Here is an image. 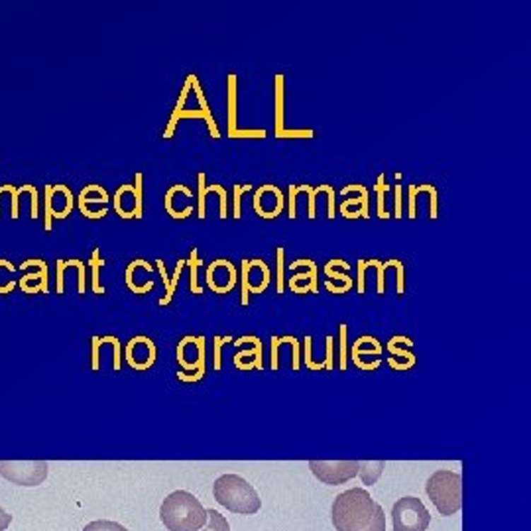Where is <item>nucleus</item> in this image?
<instances>
[{"instance_id": "f257e3e1", "label": "nucleus", "mask_w": 531, "mask_h": 531, "mask_svg": "<svg viewBox=\"0 0 531 531\" xmlns=\"http://www.w3.org/2000/svg\"><path fill=\"white\" fill-rule=\"evenodd\" d=\"M331 520L337 531H386V513L364 488L337 496Z\"/></svg>"}, {"instance_id": "f03ea898", "label": "nucleus", "mask_w": 531, "mask_h": 531, "mask_svg": "<svg viewBox=\"0 0 531 531\" xmlns=\"http://www.w3.org/2000/svg\"><path fill=\"white\" fill-rule=\"evenodd\" d=\"M160 518L168 531H199L207 523V510L191 492L175 490L160 506Z\"/></svg>"}, {"instance_id": "7ed1b4c3", "label": "nucleus", "mask_w": 531, "mask_h": 531, "mask_svg": "<svg viewBox=\"0 0 531 531\" xmlns=\"http://www.w3.org/2000/svg\"><path fill=\"white\" fill-rule=\"evenodd\" d=\"M213 496L233 513L252 515L262 508V500L252 484H248L238 474H223L213 484Z\"/></svg>"}, {"instance_id": "20e7f679", "label": "nucleus", "mask_w": 531, "mask_h": 531, "mask_svg": "<svg viewBox=\"0 0 531 531\" xmlns=\"http://www.w3.org/2000/svg\"><path fill=\"white\" fill-rule=\"evenodd\" d=\"M425 492L441 515H455L462 508V478L453 470H437L427 478Z\"/></svg>"}, {"instance_id": "39448f33", "label": "nucleus", "mask_w": 531, "mask_h": 531, "mask_svg": "<svg viewBox=\"0 0 531 531\" xmlns=\"http://www.w3.org/2000/svg\"><path fill=\"white\" fill-rule=\"evenodd\" d=\"M394 531H427L431 523V513L419 498L405 496L392 508Z\"/></svg>"}, {"instance_id": "423d86ee", "label": "nucleus", "mask_w": 531, "mask_h": 531, "mask_svg": "<svg viewBox=\"0 0 531 531\" xmlns=\"http://www.w3.org/2000/svg\"><path fill=\"white\" fill-rule=\"evenodd\" d=\"M0 477L18 486H40L47 478L44 460H0Z\"/></svg>"}, {"instance_id": "0eeeda50", "label": "nucleus", "mask_w": 531, "mask_h": 531, "mask_svg": "<svg viewBox=\"0 0 531 531\" xmlns=\"http://www.w3.org/2000/svg\"><path fill=\"white\" fill-rule=\"evenodd\" d=\"M309 468L311 472L315 474L323 484H331V486H337V484H342L351 478L358 477L361 472V462L356 460H333V462H327V460H311L309 462Z\"/></svg>"}, {"instance_id": "6e6552de", "label": "nucleus", "mask_w": 531, "mask_h": 531, "mask_svg": "<svg viewBox=\"0 0 531 531\" xmlns=\"http://www.w3.org/2000/svg\"><path fill=\"white\" fill-rule=\"evenodd\" d=\"M236 278H238V274H236V268H234L233 262L225 260V258H218V260L211 262L207 266V286L215 293H221V296H225L228 291H233L234 286H236Z\"/></svg>"}, {"instance_id": "1a4fd4ad", "label": "nucleus", "mask_w": 531, "mask_h": 531, "mask_svg": "<svg viewBox=\"0 0 531 531\" xmlns=\"http://www.w3.org/2000/svg\"><path fill=\"white\" fill-rule=\"evenodd\" d=\"M264 205H268V209H266V213H264L262 218H268V221H272V218H276V216L281 215V213H284V209H286V197H284L281 189L276 187V185H270V183L258 187L256 193H254L252 207L256 213H260Z\"/></svg>"}, {"instance_id": "9d476101", "label": "nucleus", "mask_w": 531, "mask_h": 531, "mask_svg": "<svg viewBox=\"0 0 531 531\" xmlns=\"http://www.w3.org/2000/svg\"><path fill=\"white\" fill-rule=\"evenodd\" d=\"M127 362L134 370L152 368V364L156 362V344H153L152 339L140 334V337H134L132 341L128 342Z\"/></svg>"}, {"instance_id": "9b49d317", "label": "nucleus", "mask_w": 531, "mask_h": 531, "mask_svg": "<svg viewBox=\"0 0 531 531\" xmlns=\"http://www.w3.org/2000/svg\"><path fill=\"white\" fill-rule=\"evenodd\" d=\"M26 268H37V272H30V274H26L24 278L20 279V289H24L30 281H34V286H37V288L42 289V293H49V284H47V274H49V270H47L45 260H42V258H28V260H24L20 264L18 270H26Z\"/></svg>"}, {"instance_id": "f8f14e48", "label": "nucleus", "mask_w": 531, "mask_h": 531, "mask_svg": "<svg viewBox=\"0 0 531 531\" xmlns=\"http://www.w3.org/2000/svg\"><path fill=\"white\" fill-rule=\"evenodd\" d=\"M115 213L120 218H136V197H134V185H120L112 197Z\"/></svg>"}, {"instance_id": "ddd939ff", "label": "nucleus", "mask_w": 531, "mask_h": 531, "mask_svg": "<svg viewBox=\"0 0 531 531\" xmlns=\"http://www.w3.org/2000/svg\"><path fill=\"white\" fill-rule=\"evenodd\" d=\"M52 189H54L52 203L62 201V209H55L57 205H52V209H55L54 218H67V216L71 215L73 207H75V197H73L71 189L65 187V185H52Z\"/></svg>"}, {"instance_id": "4468645a", "label": "nucleus", "mask_w": 531, "mask_h": 531, "mask_svg": "<svg viewBox=\"0 0 531 531\" xmlns=\"http://www.w3.org/2000/svg\"><path fill=\"white\" fill-rule=\"evenodd\" d=\"M286 77L278 73L276 75V130L274 136H278L284 130V120H286Z\"/></svg>"}, {"instance_id": "2eb2a0df", "label": "nucleus", "mask_w": 531, "mask_h": 531, "mask_svg": "<svg viewBox=\"0 0 531 531\" xmlns=\"http://www.w3.org/2000/svg\"><path fill=\"white\" fill-rule=\"evenodd\" d=\"M191 87L195 91V95H197L199 100V110L203 112V117H205V122H207L209 132L213 138H221V132H218V128H216L215 118H213V112H211V107H209L207 99H205V95H203V91H201V85H199L197 77L195 75H191Z\"/></svg>"}, {"instance_id": "dca6fc26", "label": "nucleus", "mask_w": 531, "mask_h": 531, "mask_svg": "<svg viewBox=\"0 0 531 531\" xmlns=\"http://www.w3.org/2000/svg\"><path fill=\"white\" fill-rule=\"evenodd\" d=\"M236 110H238V77L231 73L228 75V132L231 138L236 130Z\"/></svg>"}, {"instance_id": "f3484780", "label": "nucleus", "mask_w": 531, "mask_h": 531, "mask_svg": "<svg viewBox=\"0 0 531 531\" xmlns=\"http://www.w3.org/2000/svg\"><path fill=\"white\" fill-rule=\"evenodd\" d=\"M177 191L183 193L185 197H193V193H191V189H187L185 185H171L170 189H168V193H165V211H168V215H170L171 218L181 221V218H187V216L193 213V207L183 209V211H175V209H173V195H175Z\"/></svg>"}, {"instance_id": "a211bd4d", "label": "nucleus", "mask_w": 531, "mask_h": 531, "mask_svg": "<svg viewBox=\"0 0 531 531\" xmlns=\"http://www.w3.org/2000/svg\"><path fill=\"white\" fill-rule=\"evenodd\" d=\"M108 201V193L103 189V185H97V183H91V185H85L77 197V205H89V203H99V205H105Z\"/></svg>"}, {"instance_id": "6ab92c4d", "label": "nucleus", "mask_w": 531, "mask_h": 531, "mask_svg": "<svg viewBox=\"0 0 531 531\" xmlns=\"http://www.w3.org/2000/svg\"><path fill=\"white\" fill-rule=\"evenodd\" d=\"M103 264L105 260L100 258V248H93V252H91V284H93V291L97 293V296H105L107 293V289L100 286V268H103Z\"/></svg>"}, {"instance_id": "aec40b11", "label": "nucleus", "mask_w": 531, "mask_h": 531, "mask_svg": "<svg viewBox=\"0 0 531 531\" xmlns=\"http://www.w3.org/2000/svg\"><path fill=\"white\" fill-rule=\"evenodd\" d=\"M185 266H189V270H191V276H189L191 293H195V296H201V293H203V288L199 286V279H197L199 266H201L197 248H191V256H189V260H185Z\"/></svg>"}, {"instance_id": "412c9836", "label": "nucleus", "mask_w": 531, "mask_h": 531, "mask_svg": "<svg viewBox=\"0 0 531 531\" xmlns=\"http://www.w3.org/2000/svg\"><path fill=\"white\" fill-rule=\"evenodd\" d=\"M30 189V185H22V187H16V185H0V195L2 193H6L8 191L10 197H12V216L10 218H14V221H18L20 215V195L22 193H28Z\"/></svg>"}, {"instance_id": "4be33fe9", "label": "nucleus", "mask_w": 531, "mask_h": 531, "mask_svg": "<svg viewBox=\"0 0 531 531\" xmlns=\"http://www.w3.org/2000/svg\"><path fill=\"white\" fill-rule=\"evenodd\" d=\"M199 531H231V525L225 515H221L216 510H207V523Z\"/></svg>"}, {"instance_id": "5701e85b", "label": "nucleus", "mask_w": 531, "mask_h": 531, "mask_svg": "<svg viewBox=\"0 0 531 531\" xmlns=\"http://www.w3.org/2000/svg\"><path fill=\"white\" fill-rule=\"evenodd\" d=\"M52 197H54V189L52 185L44 187V228L45 233H52L54 228V209H52Z\"/></svg>"}, {"instance_id": "b1692460", "label": "nucleus", "mask_w": 531, "mask_h": 531, "mask_svg": "<svg viewBox=\"0 0 531 531\" xmlns=\"http://www.w3.org/2000/svg\"><path fill=\"white\" fill-rule=\"evenodd\" d=\"M134 197H136V218L144 216V173H136L134 177Z\"/></svg>"}, {"instance_id": "393cba45", "label": "nucleus", "mask_w": 531, "mask_h": 531, "mask_svg": "<svg viewBox=\"0 0 531 531\" xmlns=\"http://www.w3.org/2000/svg\"><path fill=\"white\" fill-rule=\"evenodd\" d=\"M67 268H75L77 270V291H79V296H83L85 291H87V272H85V264L81 260H77V258H71V260H65V270Z\"/></svg>"}, {"instance_id": "a878e982", "label": "nucleus", "mask_w": 531, "mask_h": 531, "mask_svg": "<svg viewBox=\"0 0 531 531\" xmlns=\"http://www.w3.org/2000/svg\"><path fill=\"white\" fill-rule=\"evenodd\" d=\"M183 268H185V260H177V264H175V270H173V276L170 278V291H168V293L160 299V305H168L171 299H173V293H175V289H177V284H180Z\"/></svg>"}, {"instance_id": "bb28decb", "label": "nucleus", "mask_w": 531, "mask_h": 531, "mask_svg": "<svg viewBox=\"0 0 531 531\" xmlns=\"http://www.w3.org/2000/svg\"><path fill=\"white\" fill-rule=\"evenodd\" d=\"M197 180H199V205H197V211H199V218L203 221V218H207V175L205 173H199L197 175Z\"/></svg>"}, {"instance_id": "cd10ccee", "label": "nucleus", "mask_w": 531, "mask_h": 531, "mask_svg": "<svg viewBox=\"0 0 531 531\" xmlns=\"http://www.w3.org/2000/svg\"><path fill=\"white\" fill-rule=\"evenodd\" d=\"M276 260H278V279H276V289L278 293H284L286 289V248L279 246L276 250Z\"/></svg>"}, {"instance_id": "c85d7f7f", "label": "nucleus", "mask_w": 531, "mask_h": 531, "mask_svg": "<svg viewBox=\"0 0 531 531\" xmlns=\"http://www.w3.org/2000/svg\"><path fill=\"white\" fill-rule=\"evenodd\" d=\"M349 191H356V193H361L362 195V203H361V216L362 218H370V209H368V191L364 185H346V187H342L341 195H346Z\"/></svg>"}, {"instance_id": "c756f323", "label": "nucleus", "mask_w": 531, "mask_h": 531, "mask_svg": "<svg viewBox=\"0 0 531 531\" xmlns=\"http://www.w3.org/2000/svg\"><path fill=\"white\" fill-rule=\"evenodd\" d=\"M433 189V185H409V199H407V203H409V218L414 221L415 216H417V195L419 193H429Z\"/></svg>"}, {"instance_id": "7c9ffc66", "label": "nucleus", "mask_w": 531, "mask_h": 531, "mask_svg": "<svg viewBox=\"0 0 531 531\" xmlns=\"http://www.w3.org/2000/svg\"><path fill=\"white\" fill-rule=\"evenodd\" d=\"M387 185H386V177H384V173H380L378 181H376V195H378V216L380 218H390V213L384 207V195H386Z\"/></svg>"}, {"instance_id": "2f4dec72", "label": "nucleus", "mask_w": 531, "mask_h": 531, "mask_svg": "<svg viewBox=\"0 0 531 531\" xmlns=\"http://www.w3.org/2000/svg\"><path fill=\"white\" fill-rule=\"evenodd\" d=\"M83 531H128L124 525H120L117 522H108V520H97L85 525Z\"/></svg>"}, {"instance_id": "473e14b6", "label": "nucleus", "mask_w": 531, "mask_h": 531, "mask_svg": "<svg viewBox=\"0 0 531 531\" xmlns=\"http://www.w3.org/2000/svg\"><path fill=\"white\" fill-rule=\"evenodd\" d=\"M296 191L298 193H301V191H305L307 193V197H309V201H307V205H309V218L313 221L317 216V207H315V197H317V193H315V187H311V185H296Z\"/></svg>"}, {"instance_id": "72a5a7b5", "label": "nucleus", "mask_w": 531, "mask_h": 531, "mask_svg": "<svg viewBox=\"0 0 531 531\" xmlns=\"http://www.w3.org/2000/svg\"><path fill=\"white\" fill-rule=\"evenodd\" d=\"M211 191L218 193V197H221V218L225 221L228 216V195H226L225 187L223 185H207V193H211Z\"/></svg>"}, {"instance_id": "f704fd0d", "label": "nucleus", "mask_w": 531, "mask_h": 531, "mask_svg": "<svg viewBox=\"0 0 531 531\" xmlns=\"http://www.w3.org/2000/svg\"><path fill=\"white\" fill-rule=\"evenodd\" d=\"M252 189V185H234V211L233 216L238 221L243 216V211H240V199H243V193Z\"/></svg>"}, {"instance_id": "c9c22d12", "label": "nucleus", "mask_w": 531, "mask_h": 531, "mask_svg": "<svg viewBox=\"0 0 531 531\" xmlns=\"http://www.w3.org/2000/svg\"><path fill=\"white\" fill-rule=\"evenodd\" d=\"M248 268H250V264H248V260H243V264H240V272H243V288H240V301H243V305H248V296H250V289H248Z\"/></svg>"}, {"instance_id": "e433bc0d", "label": "nucleus", "mask_w": 531, "mask_h": 531, "mask_svg": "<svg viewBox=\"0 0 531 531\" xmlns=\"http://www.w3.org/2000/svg\"><path fill=\"white\" fill-rule=\"evenodd\" d=\"M55 276H57V279H55V291L62 296L65 291V260H59L55 262Z\"/></svg>"}, {"instance_id": "4c0bfd02", "label": "nucleus", "mask_w": 531, "mask_h": 531, "mask_svg": "<svg viewBox=\"0 0 531 531\" xmlns=\"http://www.w3.org/2000/svg\"><path fill=\"white\" fill-rule=\"evenodd\" d=\"M321 191H325L329 195V218L333 221L334 215H337V201H334L333 185H317L315 193H321Z\"/></svg>"}, {"instance_id": "58836bf2", "label": "nucleus", "mask_w": 531, "mask_h": 531, "mask_svg": "<svg viewBox=\"0 0 531 531\" xmlns=\"http://www.w3.org/2000/svg\"><path fill=\"white\" fill-rule=\"evenodd\" d=\"M374 262L376 260H358V293H364L366 291V270H368L370 266H374Z\"/></svg>"}, {"instance_id": "ea45409f", "label": "nucleus", "mask_w": 531, "mask_h": 531, "mask_svg": "<svg viewBox=\"0 0 531 531\" xmlns=\"http://www.w3.org/2000/svg\"><path fill=\"white\" fill-rule=\"evenodd\" d=\"M325 274H327V278L329 279H339V281H342V286H349V288H352V278L349 276V274L339 272L337 268H329V266H325Z\"/></svg>"}, {"instance_id": "a19ab883", "label": "nucleus", "mask_w": 531, "mask_h": 531, "mask_svg": "<svg viewBox=\"0 0 531 531\" xmlns=\"http://www.w3.org/2000/svg\"><path fill=\"white\" fill-rule=\"evenodd\" d=\"M0 268H6L8 272H18V268H16V266H12L8 260H0ZM16 286H18V281H14V279L8 281L6 286H0V296H8L10 291L16 288Z\"/></svg>"}, {"instance_id": "79ce46f5", "label": "nucleus", "mask_w": 531, "mask_h": 531, "mask_svg": "<svg viewBox=\"0 0 531 531\" xmlns=\"http://www.w3.org/2000/svg\"><path fill=\"white\" fill-rule=\"evenodd\" d=\"M313 136H315V130H311V128H305V130H288V128H284L276 138H313Z\"/></svg>"}, {"instance_id": "37998d69", "label": "nucleus", "mask_w": 531, "mask_h": 531, "mask_svg": "<svg viewBox=\"0 0 531 531\" xmlns=\"http://www.w3.org/2000/svg\"><path fill=\"white\" fill-rule=\"evenodd\" d=\"M28 193H30V197H32V218L36 221L37 216H40V193H37L36 189V185H30V189H28Z\"/></svg>"}, {"instance_id": "c03bdc74", "label": "nucleus", "mask_w": 531, "mask_h": 531, "mask_svg": "<svg viewBox=\"0 0 531 531\" xmlns=\"http://www.w3.org/2000/svg\"><path fill=\"white\" fill-rule=\"evenodd\" d=\"M268 136V132L266 130H234V134L231 136V138H266Z\"/></svg>"}, {"instance_id": "a18cd8bd", "label": "nucleus", "mask_w": 531, "mask_h": 531, "mask_svg": "<svg viewBox=\"0 0 531 531\" xmlns=\"http://www.w3.org/2000/svg\"><path fill=\"white\" fill-rule=\"evenodd\" d=\"M394 268L397 270V279H396V293L397 296H402L404 293V264L399 260L394 262Z\"/></svg>"}, {"instance_id": "49530a36", "label": "nucleus", "mask_w": 531, "mask_h": 531, "mask_svg": "<svg viewBox=\"0 0 531 531\" xmlns=\"http://www.w3.org/2000/svg\"><path fill=\"white\" fill-rule=\"evenodd\" d=\"M289 207H288V216L293 221L298 213H296V199H298V191H296V185H289Z\"/></svg>"}, {"instance_id": "de8ad7c7", "label": "nucleus", "mask_w": 531, "mask_h": 531, "mask_svg": "<svg viewBox=\"0 0 531 531\" xmlns=\"http://www.w3.org/2000/svg\"><path fill=\"white\" fill-rule=\"evenodd\" d=\"M341 368H346V325H341Z\"/></svg>"}, {"instance_id": "09e8293b", "label": "nucleus", "mask_w": 531, "mask_h": 531, "mask_svg": "<svg viewBox=\"0 0 531 531\" xmlns=\"http://www.w3.org/2000/svg\"><path fill=\"white\" fill-rule=\"evenodd\" d=\"M228 341H231V337H226L225 341H221V337L215 339V368H221V344Z\"/></svg>"}, {"instance_id": "8fccbe9b", "label": "nucleus", "mask_w": 531, "mask_h": 531, "mask_svg": "<svg viewBox=\"0 0 531 531\" xmlns=\"http://www.w3.org/2000/svg\"><path fill=\"white\" fill-rule=\"evenodd\" d=\"M325 288L329 289L331 293H346V291L351 289V288H349V286H341V288H339V286H334L333 281H329V279L325 281Z\"/></svg>"}, {"instance_id": "3c124183", "label": "nucleus", "mask_w": 531, "mask_h": 531, "mask_svg": "<svg viewBox=\"0 0 531 531\" xmlns=\"http://www.w3.org/2000/svg\"><path fill=\"white\" fill-rule=\"evenodd\" d=\"M12 522V515L8 512H4L2 508H0V531H6V527Z\"/></svg>"}, {"instance_id": "603ef678", "label": "nucleus", "mask_w": 531, "mask_h": 531, "mask_svg": "<svg viewBox=\"0 0 531 531\" xmlns=\"http://www.w3.org/2000/svg\"><path fill=\"white\" fill-rule=\"evenodd\" d=\"M331 356H333V339H331V337H327V368H333V361H331Z\"/></svg>"}, {"instance_id": "864d4df0", "label": "nucleus", "mask_w": 531, "mask_h": 531, "mask_svg": "<svg viewBox=\"0 0 531 531\" xmlns=\"http://www.w3.org/2000/svg\"><path fill=\"white\" fill-rule=\"evenodd\" d=\"M329 268H342L344 272H351V264H346L344 260H329L327 262Z\"/></svg>"}, {"instance_id": "5fc2aeb1", "label": "nucleus", "mask_w": 531, "mask_h": 531, "mask_svg": "<svg viewBox=\"0 0 531 531\" xmlns=\"http://www.w3.org/2000/svg\"><path fill=\"white\" fill-rule=\"evenodd\" d=\"M396 218H402V185H396Z\"/></svg>"}, {"instance_id": "6e6d98bb", "label": "nucleus", "mask_w": 531, "mask_h": 531, "mask_svg": "<svg viewBox=\"0 0 531 531\" xmlns=\"http://www.w3.org/2000/svg\"><path fill=\"white\" fill-rule=\"evenodd\" d=\"M362 203V195L361 197H356V199H346L344 203L341 205V209H349V207H354V205H361Z\"/></svg>"}, {"instance_id": "4d7b16f0", "label": "nucleus", "mask_w": 531, "mask_h": 531, "mask_svg": "<svg viewBox=\"0 0 531 531\" xmlns=\"http://www.w3.org/2000/svg\"><path fill=\"white\" fill-rule=\"evenodd\" d=\"M342 216H346V218H361V213H351L349 209H341Z\"/></svg>"}]
</instances>
